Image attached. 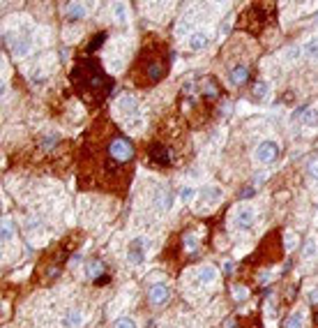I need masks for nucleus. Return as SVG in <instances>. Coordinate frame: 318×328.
<instances>
[{"label":"nucleus","instance_id":"nucleus-1","mask_svg":"<svg viewBox=\"0 0 318 328\" xmlns=\"http://www.w3.org/2000/svg\"><path fill=\"white\" fill-rule=\"evenodd\" d=\"M90 132L97 137V141L86 137L83 176L111 190H118V181L122 183V187H127V178L132 174L134 155H136L134 143L106 121L95 123Z\"/></svg>","mask_w":318,"mask_h":328},{"label":"nucleus","instance_id":"nucleus-2","mask_svg":"<svg viewBox=\"0 0 318 328\" xmlns=\"http://www.w3.org/2000/svg\"><path fill=\"white\" fill-rule=\"evenodd\" d=\"M71 86L78 93V97L88 106H99L109 97L111 88H113V79L104 72V67L99 65V61H95L93 56L78 58L74 63V70L69 74Z\"/></svg>","mask_w":318,"mask_h":328},{"label":"nucleus","instance_id":"nucleus-3","mask_svg":"<svg viewBox=\"0 0 318 328\" xmlns=\"http://www.w3.org/2000/svg\"><path fill=\"white\" fill-rule=\"evenodd\" d=\"M171 61H173V53L169 51V46H166L164 42L148 39V42L141 46V51H138V58L132 67L129 79H132L138 88H150L169 74Z\"/></svg>","mask_w":318,"mask_h":328},{"label":"nucleus","instance_id":"nucleus-4","mask_svg":"<svg viewBox=\"0 0 318 328\" xmlns=\"http://www.w3.org/2000/svg\"><path fill=\"white\" fill-rule=\"evenodd\" d=\"M272 21H274V5L272 3H254V5H249L247 10L242 12L237 26L249 30L252 35H258V33H263V28Z\"/></svg>","mask_w":318,"mask_h":328},{"label":"nucleus","instance_id":"nucleus-5","mask_svg":"<svg viewBox=\"0 0 318 328\" xmlns=\"http://www.w3.org/2000/svg\"><path fill=\"white\" fill-rule=\"evenodd\" d=\"M148 159L154 167H173V164H176V150L164 141H150L148 143Z\"/></svg>","mask_w":318,"mask_h":328},{"label":"nucleus","instance_id":"nucleus-6","mask_svg":"<svg viewBox=\"0 0 318 328\" xmlns=\"http://www.w3.org/2000/svg\"><path fill=\"white\" fill-rule=\"evenodd\" d=\"M196 90L201 93V97L205 99V102H214V99L221 97V86L219 81L214 77H203V79H196Z\"/></svg>","mask_w":318,"mask_h":328},{"label":"nucleus","instance_id":"nucleus-7","mask_svg":"<svg viewBox=\"0 0 318 328\" xmlns=\"http://www.w3.org/2000/svg\"><path fill=\"white\" fill-rule=\"evenodd\" d=\"M254 157H256V162H261V164H272L274 159L279 157V146H277L274 141L258 143V148L254 150Z\"/></svg>","mask_w":318,"mask_h":328},{"label":"nucleus","instance_id":"nucleus-8","mask_svg":"<svg viewBox=\"0 0 318 328\" xmlns=\"http://www.w3.org/2000/svg\"><path fill=\"white\" fill-rule=\"evenodd\" d=\"M169 296H171V291L166 285H152L148 291V301L152 303V305H164V303L169 301Z\"/></svg>","mask_w":318,"mask_h":328},{"label":"nucleus","instance_id":"nucleus-9","mask_svg":"<svg viewBox=\"0 0 318 328\" xmlns=\"http://www.w3.org/2000/svg\"><path fill=\"white\" fill-rule=\"evenodd\" d=\"M228 79L233 86H245L249 81V67L247 65H235L228 72Z\"/></svg>","mask_w":318,"mask_h":328},{"label":"nucleus","instance_id":"nucleus-10","mask_svg":"<svg viewBox=\"0 0 318 328\" xmlns=\"http://www.w3.org/2000/svg\"><path fill=\"white\" fill-rule=\"evenodd\" d=\"M254 217H256V213H254V208H249V206H242L240 210H237L235 225L240 227V229H249V227L254 225Z\"/></svg>","mask_w":318,"mask_h":328},{"label":"nucleus","instance_id":"nucleus-11","mask_svg":"<svg viewBox=\"0 0 318 328\" xmlns=\"http://www.w3.org/2000/svg\"><path fill=\"white\" fill-rule=\"evenodd\" d=\"M208 42H210V37L203 30H196V33L189 35V49L192 51H203L205 46H208Z\"/></svg>","mask_w":318,"mask_h":328},{"label":"nucleus","instance_id":"nucleus-12","mask_svg":"<svg viewBox=\"0 0 318 328\" xmlns=\"http://www.w3.org/2000/svg\"><path fill=\"white\" fill-rule=\"evenodd\" d=\"M81 321H83V314H81V310H67L65 314H62V328H78L81 326Z\"/></svg>","mask_w":318,"mask_h":328},{"label":"nucleus","instance_id":"nucleus-13","mask_svg":"<svg viewBox=\"0 0 318 328\" xmlns=\"http://www.w3.org/2000/svg\"><path fill=\"white\" fill-rule=\"evenodd\" d=\"M127 261L134 263V266H138V263L143 261V241H141V238H136V241L129 245V252H127Z\"/></svg>","mask_w":318,"mask_h":328},{"label":"nucleus","instance_id":"nucleus-14","mask_svg":"<svg viewBox=\"0 0 318 328\" xmlns=\"http://www.w3.org/2000/svg\"><path fill=\"white\" fill-rule=\"evenodd\" d=\"M65 12H67V19H69V21H81V19L86 17V5H81V3H67Z\"/></svg>","mask_w":318,"mask_h":328},{"label":"nucleus","instance_id":"nucleus-15","mask_svg":"<svg viewBox=\"0 0 318 328\" xmlns=\"http://www.w3.org/2000/svg\"><path fill=\"white\" fill-rule=\"evenodd\" d=\"M104 261L102 259H90L88 263H86V273H88V278L90 280H97V278H102L104 275Z\"/></svg>","mask_w":318,"mask_h":328},{"label":"nucleus","instance_id":"nucleus-16","mask_svg":"<svg viewBox=\"0 0 318 328\" xmlns=\"http://www.w3.org/2000/svg\"><path fill=\"white\" fill-rule=\"evenodd\" d=\"M214 278H217V268H214V266H203V268H201V273H198L201 285H212Z\"/></svg>","mask_w":318,"mask_h":328},{"label":"nucleus","instance_id":"nucleus-17","mask_svg":"<svg viewBox=\"0 0 318 328\" xmlns=\"http://www.w3.org/2000/svg\"><path fill=\"white\" fill-rule=\"evenodd\" d=\"M182 243H185V250L187 252H192V254H196L198 250V238L194 234H185L182 236Z\"/></svg>","mask_w":318,"mask_h":328},{"label":"nucleus","instance_id":"nucleus-18","mask_svg":"<svg viewBox=\"0 0 318 328\" xmlns=\"http://www.w3.org/2000/svg\"><path fill=\"white\" fill-rule=\"evenodd\" d=\"M268 95V83L265 81H256L252 86V97L254 99H261V97H265Z\"/></svg>","mask_w":318,"mask_h":328},{"label":"nucleus","instance_id":"nucleus-19","mask_svg":"<svg viewBox=\"0 0 318 328\" xmlns=\"http://www.w3.org/2000/svg\"><path fill=\"white\" fill-rule=\"evenodd\" d=\"M154 201H157L159 206L164 208V210H169V208L173 206V194H171V192H159V194H157V199H154Z\"/></svg>","mask_w":318,"mask_h":328},{"label":"nucleus","instance_id":"nucleus-20","mask_svg":"<svg viewBox=\"0 0 318 328\" xmlns=\"http://www.w3.org/2000/svg\"><path fill=\"white\" fill-rule=\"evenodd\" d=\"M0 234H3V243L14 238V225H12V220H3V229H0Z\"/></svg>","mask_w":318,"mask_h":328},{"label":"nucleus","instance_id":"nucleus-21","mask_svg":"<svg viewBox=\"0 0 318 328\" xmlns=\"http://www.w3.org/2000/svg\"><path fill=\"white\" fill-rule=\"evenodd\" d=\"M120 111H122V114H127V116L136 114V102H134L132 97H122L120 99Z\"/></svg>","mask_w":318,"mask_h":328},{"label":"nucleus","instance_id":"nucleus-22","mask_svg":"<svg viewBox=\"0 0 318 328\" xmlns=\"http://www.w3.org/2000/svg\"><path fill=\"white\" fill-rule=\"evenodd\" d=\"M104 39H106V35L104 33H99V35H95V37L93 39H90V44H88V46H86V53H95V49H99V46H102V42H104Z\"/></svg>","mask_w":318,"mask_h":328},{"label":"nucleus","instance_id":"nucleus-23","mask_svg":"<svg viewBox=\"0 0 318 328\" xmlns=\"http://www.w3.org/2000/svg\"><path fill=\"white\" fill-rule=\"evenodd\" d=\"M58 141H60V137H58V134H51V137H42V139H39V148H42V150H51V148H53Z\"/></svg>","mask_w":318,"mask_h":328},{"label":"nucleus","instance_id":"nucleus-24","mask_svg":"<svg viewBox=\"0 0 318 328\" xmlns=\"http://www.w3.org/2000/svg\"><path fill=\"white\" fill-rule=\"evenodd\" d=\"M302 51H304V56H309V58H318V39H309V42L302 46Z\"/></svg>","mask_w":318,"mask_h":328},{"label":"nucleus","instance_id":"nucleus-25","mask_svg":"<svg viewBox=\"0 0 318 328\" xmlns=\"http://www.w3.org/2000/svg\"><path fill=\"white\" fill-rule=\"evenodd\" d=\"M28 49H30V39H23V35H21V37H19V42L17 44H14V53H17V56H21V53H28Z\"/></svg>","mask_w":318,"mask_h":328},{"label":"nucleus","instance_id":"nucleus-26","mask_svg":"<svg viewBox=\"0 0 318 328\" xmlns=\"http://www.w3.org/2000/svg\"><path fill=\"white\" fill-rule=\"evenodd\" d=\"M284 328H302V314H291V317L286 319V326Z\"/></svg>","mask_w":318,"mask_h":328},{"label":"nucleus","instance_id":"nucleus-27","mask_svg":"<svg viewBox=\"0 0 318 328\" xmlns=\"http://www.w3.org/2000/svg\"><path fill=\"white\" fill-rule=\"evenodd\" d=\"M302 121H304V125H316V123H318V114L313 109H309V111H304Z\"/></svg>","mask_w":318,"mask_h":328},{"label":"nucleus","instance_id":"nucleus-28","mask_svg":"<svg viewBox=\"0 0 318 328\" xmlns=\"http://www.w3.org/2000/svg\"><path fill=\"white\" fill-rule=\"evenodd\" d=\"M203 197L205 199H219L221 197V190H219V187H214V185H210V187H205V190H203Z\"/></svg>","mask_w":318,"mask_h":328},{"label":"nucleus","instance_id":"nucleus-29","mask_svg":"<svg viewBox=\"0 0 318 328\" xmlns=\"http://www.w3.org/2000/svg\"><path fill=\"white\" fill-rule=\"evenodd\" d=\"M194 197H196V190H194V187H182V190H180V199H182V201H192V199Z\"/></svg>","mask_w":318,"mask_h":328},{"label":"nucleus","instance_id":"nucleus-30","mask_svg":"<svg viewBox=\"0 0 318 328\" xmlns=\"http://www.w3.org/2000/svg\"><path fill=\"white\" fill-rule=\"evenodd\" d=\"M113 328H136V321L134 319H118V321L113 323Z\"/></svg>","mask_w":318,"mask_h":328},{"label":"nucleus","instance_id":"nucleus-31","mask_svg":"<svg viewBox=\"0 0 318 328\" xmlns=\"http://www.w3.org/2000/svg\"><path fill=\"white\" fill-rule=\"evenodd\" d=\"M307 171H309V176H311L313 181H318V157H313L311 162H309V167H307Z\"/></svg>","mask_w":318,"mask_h":328},{"label":"nucleus","instance_id":"nucleus-32","mask_svg":"<svg viewBox=\"0 0 318 328\" xmlns=\"http://www.w3.org/2000/svg\"><path fill=\"white\" fill-rule=\"evenodd\" d=\"M233 291H235V294H233V296H235V301H242V298H247V287H235Z\"/></svg>","mask_w":318,"mask_h":328},{"label":"nucleus","instance_id":"nucleus-33","mask_svg":"<svg viewBox=\"0 0 318 328\" xmlns=\"http://www.w3.org/2000/svg\"><path fill=\"white\" fill-rule=\"evenodd\" d=\"M313 252H316V245H313V243H307V247H304V257H313Z\"/></svg>","mask_w":318,"mask_h":328},{"label":"nucleus","instance_id":"nucleus-34","mask_svg":"<svg viewBox=\"0 0 318 328\" xmlns=\"http://www.w3.org/2000/svg\"><path fill=\"white\" fill-rule=\"evenodd\" d=\"M309 298H311V303H313V305H316V303H318V289H313V291H311V296H309Z\"/></svg>","mask_w":318,"mask_h":328},{"label":"nucleus","instance_id":"nucleus-35","mask_svg":"<svg viewBox=\"0 0 318 328\" xmlns=\"http://www.w3.org/2000/svg\"><path fill=\"white\" fill-rule=\"evenodd\" d=\"M313 328H318V312H316V317H313Z\"/></svg>","mask_w":318,"mask_h":328}]
</instances>
